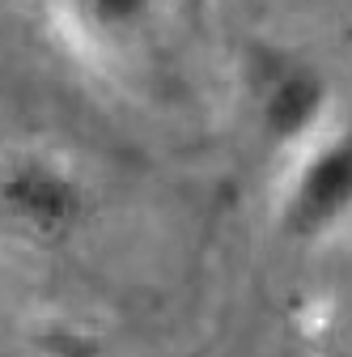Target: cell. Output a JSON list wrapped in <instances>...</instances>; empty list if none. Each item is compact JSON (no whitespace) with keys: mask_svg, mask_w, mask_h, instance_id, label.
Instances as JSON below:
<instances>
[{"mask_svg":"<svg viewBox=\"0 0 352 357\" xmlns=\"http://www.w3.org/2000/svg\"><path fill=\"white\" fill-rule=\"evenodd\" d=\"M90 208L81 170L56 149H13L0 158V230L30 243L56 247L77 234Z\"/></svg>","mask_w":352,"mask_h":357,"instance_id":"6da1fadb","label":"cell"},{"mask_svg":"<svg viewBox=\"0 0 352 357\" xmlns=\"http://www.w3.org/2000/svg\"><path fill=\"white\" fill-rule=\"evenodd\" d=\"M276 226L293 243H327L352 226V132L323 128L297 149L280 188Z\"/></svg>","mask_w":352,"mask_h":357,"instance_id":"7a4b0ae2","label":"cell"},{"mask_svg":"<svg viewBox=\"0 0 352 357\" xmlns=\"http://www.w3.org/2000/svg\"><path fill=\"white\" fill-rule=\"evenodd\" d=\"M331 119V81L297 56H272L255 77V123L268 141L301 149Z\"/></svg>","mask_w":352,"mask_h":357,"instance_id":"3957f363","label":"cell"},{"mask_svg":"<svg viewBox=\"0 0 352 357\" xmlns=\"http://www.w3.org/2000/svg\"><path fill=\"white\" fill-rule=\"evenodd\" d=\"M85 47H123L161 13L166 0H51Z\"/></svg>","mask_w":352,"mask_h":357,"instance_id":"277c9868","label":"cell"}]
</instances>
